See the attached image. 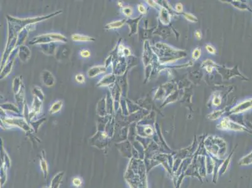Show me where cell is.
<instances>
[{"label": "cell", "mask_w": 252, "mask_h": 188, "mask_svg": "<svg viewBox=\"0 0 252 188\" xmlns=\"http://www.w3.org/2000/svg\"><path fill=\"white\" fill-rule=\"evenodd\" d=\"M252 108V98L251 99H249L245 100L243 102H241L240 104H238L233 110H231V112L234 113H240V112H243L247 110L250 109Z\"/></svg>", "instance_id": "1"}, {"label": "cell", "mask_w": 252, "mask_h": 188, "mask_svg": "<svg viewBox=\"0 0 252 188\" xmlns=\"http://www.w3.org/2000/svg\"><path fill=\"white\" fill-rule=\"evenodd\" d=\"M200 55H201V51L198 48L195 49L192 54V57L193 58V59H195V60H197V59H198L199 57H200Z\"/></svg>", "instance_id": "2"}, {"label": "cell", "mask_w": 252, "mask_h": 188, "mask_svg": "<svg viewBox=\"0 0 252 188\" xmlns=\"http://www.w3.org/2000/svg\"><path fill=\"white\" fill-rule=\"evenodd\" d=\"M73 39L74 40H91V38L89 37H81L80 35H73Z\"/></svg>", "instance_id": "3"}, {"label": "cell", "mask_w": 252, "mask_h": 188, "mask_svg": "<svg viewBox=\"0 0 252 188\" xmlns=\"http://www.w3.org/2000/svg\"><path fill=\"white\" fill-rule=\"evenodd\" d=\"M185 17L187 19H188L189 21L192 22H196L197 21V19L196 18V17L191 14H185Z\"/></svg>", "instance_id": "4"}, {"label": "cell", "mask_w": 252, "mask_h": 188, "mask_svg": "<svg viewBox=\"0 0 252 188\" xmlns=\"http://www.w3.org/2000/svg\"><path fill=\"white\" fill-rule=\"evenodd\" d=\"M213 103L216 106L220 105L221 104V98L218 97H215L213 99Z\"/></svg>", "instance_id": "5"}, {"label": "cell", "mask_w": 252, "mask_h": 188, "mask_svg": "<svg viewBox=\"0 0 252 188\" xmlns=\"http://www.w3.org/2000/svg\"><path fill=\"white\" fill-rule=\"evenodd\" d=\"M206 50H207V52H208L209 53H210L211 54H215V53H216L215 49L213 47H212V46H211V45H210V44H208V45H207L206 47Z\"/></svg>", "instance_id": "6"}, {"label": "cell", "mask_w": 252, "mask_h": 188, "mask_svg": "<svg viewBox=\"0 0 252 188\" xmlns=\"http://www.w3.org/2000/svg\"><path fill=\"white\" fill-rule=\"evenodd\" d=\"M84 80H85V78H84V76L83 75H82V74H80V75H78L77 76H76V80L79 83L83 82Z\"/></svg>", "instance_id": "7"}, {"label": "cell", "mask_w": 252, "mask_h": 188, "mask_svg": "<svg viewBox=\"0 0 252 188\" xmlns=\"http://www.w3.org/2000/svg\"><path fill=\"white\" fill-rule=\"evenodd\" d=\"M123 13L126 14L127 16H130V15H131V14H132V10H131V9L129 8H124L123 9Z\"/></svg>", "instance_id": "8"}, {"label": "cell", "mask_w": 252, "mask_h": 188, "mask_svg": "<svg viewBox=\"0 0 252 188\" xmlns=\"http://www.w3.org/2000/svg\"><path fill=\"white\" fill-rule=\"evenodd\" d=\"M80 55H81L82 57L86 58V57H89L90 55V52H88V50H82L81 52V53H80Z\"/></svg>", "instance_id": "9"}, {"label": "cell", "mask_w": 252, "mask_h": 188, "mask_svg": "<svg viewBox=\"0 0 252 188\" xmlns=\"http://www.w3.org/2000/svg\"><path fill=\"white\" fill-rule=\"evenodd\" d=\"M138 9H139V11L141 13H143V14H145L146 12V9L142 4H140V5H139V6H138Z\"/></svg>", "instance_id": "10"}, {"label": "cell", "mask_w": 252, "mask_h": 188, "mask_svg": "<svg viewBox=\"0 0 252 188\" xmlns=\"http://www.w3.org/2000/svg\"><path fill=\"white\" fill-rule=\"evenodd\" d=\"M176 9L177 11L178 12H181L182 11V9H183V8H182V5L181 3H178L176 4Z\"/></svg>", "instance_id": "11"}, {"label": "cell", "mask_w": 252, "mask_h": 188, "mask_svg": "<svg viewBox=\"0 0 252 188\" xmlns=\"http://www.w3.org/2000/svg\"><path fill=\"white\" fill-rule=\"evenodd\" d=\"M195 35H196V37L198 39H201V33H200V32H199V31H196V33H195Z\"/></svg>", "instance_id": "12"}, {"label": "cell", "mask_w": 252, "mask_h": 188, "mask_svg": "<svg viewBox=\"0 0 252 188\" xmlns=\"http://www.w3.org/2000/svg\"><path fill=\"white\" fill-rule=\"evenodd\" d=\"M212 70H213V68H212V67H210V66H207V67H206V70L209 73H210L211 71H212Z\"/></svg>", "instance_id": "13"}]
</instances>
